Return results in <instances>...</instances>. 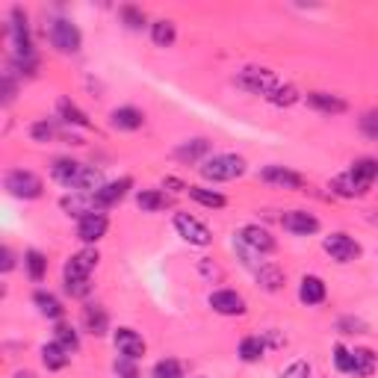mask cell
I'll return each instance as SVG.
<instances>
[{
	"label": "cell",
	"mask_w": 378,
	"mask_h": 378,
	"mask_svg": "<svg viewBox=\"0 0 378 378\" xmlns=\"http://www.w3.org/2000/svg\"><path fill=\"white\" fill-rule=\"evenodd\" d=\"M246 172V160L236 154H219V157H210L201 166V177L204 181H213V184H222V181H233Z\"/></svg>",
	"instance_id": "obj_1"
},
{
	"label": "cell",
	"mask_w": 378,
	"mask_h": 378,
	"mask_svg": "<svg viewBox=\"0 0 378 378\" xmlns=\"http://www.w3.org/2000/svg\"><path fill=\"white\" fill-rule=\"evenodd\" d=\"M4 187H6L9 195L24 198V201H33V198H38V195H42V189H45L42 181H38V177L33 172H27V169H12V172H6Z\"/></svg>",
	"instance_id": "obj_2"
},
{
	"label": "cell",
	"mask_w": 378,
	"mask_h": 378,
	"mask_svg": "<svg viewBox=\"0 0 378 378\" xmlns=\"http://www.w3.org/2000/svg\"><path fill=\"white\" fill-rule=\"evenodd\" d=\"M236 86L251 95H269L272 89H278V77L269 68H243L236 74Z\"/></svg>",
	"instance_id": "obj_3"
},
{
	"label": "cell",
	"mask_w": 378,
	"mask_h": 378,
	"mask_svg": "<svg viewBox=\"0 0 378 378\" xmlns=\"http://www.w3.org/2000/svg\"><path fill=\"white\" fill-rule=\"evenodd\" d=\"M80 42H83V36L68 18H56V21L51 24V45L59 53H77L80 51Z\"/></svg>",
	"instance_id": "obj_4"
},
{
	"label": "cell",
	"mask_w": 378,
	"mask_h": 378,
	"mask_svg": "<svg viewBox=\"0 0 378 378\" xmlns=\"http://www.w3.org/2000/svg\"><path fill=\"white\" fill-rule=\"evenodd\" d=\"M174 231L184 236V240L189 243V246H210V231H207V225H201L195 216H189V213H174Z\"/></svg>",
	"instance_id": "obj_5"
},
{
	"label": "cell",
	"mask_w": 378,
	"mask_h": 378,
	"mask_svg": "<svg viewBox=\"0 0 378 378\" xmlns=\"http://www.w3.org/2000/svg\"><path fill=\"white\" fill-rule=\"evenodd\" d=\"M322 248L331 254V261H337V263H352V261L361 257V246H357L349 233H331V236H325Z\"/></svg>",
	"instance_id": "obj_6"
},
{
	"label": "cell",
	"mask_w": 378,
	"mask_h": 378,
	"mask_svg": "<svg viewBox=\"0 0 378 378\" xmlns=\"http://www.w3.org/2000/svg\"><path fill=\"white\" fill-rule=\"evenodd\" d=\"M98 251L95 248H83V251H77L71 261L65 263V272H63V278L65 281H89V275H92V269L98 266Z\"/></svg>",
	"instance_id": "obj_7"
},
{
	"label": "cell",
	"mask_w": 378,
	"mask_h": 378,
	"mask_svg": "<svg viewBox=\"0 0 378 378\" xmlns=\"http://www.w3.org/2000/svg\"><path fill=\"white\" fill-rule=\"evenodd\" d=\"M9 38L15 56H33V42H30V27H27V15L21 9H12V24H9Z\"/></svg>",
	"instance_id": "obj_8"
},
{
	"label": "cell",
	"mask_w": 378,
	"mask_h": 378,
	"mask_svg": "<svg viewBox=\"0 0 378 378\" xmlns=\"http://www.w3.org/2000/svg\"><path fill=\"white\" fill-rule=\"evenodd\" d=\"M281 225H284V231H290L295 236H310V233L320 231V219L313 213H305V210H287L281 216Z\"/></svg>",
	"instance_id": "obj_9"
},
{
	"label": "cell",
	"mask_w": 378,
	"mask_h": 378,
	"mask_svg": "<svg viewBox=\"0 0 378 378\" xmlns=\"http://www.w3.org/2000/svg\"><path fill=\"white\" fill-rule=\"evenodd\" d=\"M210 308L222 316H243L246 313V298L233 290H216L210 293Z\"/></svg>",
	"instance_id": "obj_10"
},
{
	"label": "cell",
	"mask_w": 378,
	"mask_h": 378,
	"mask_svg": "<svg viewBox=\"0 0 378 378\" xmlns=\"http://www.w3.org/2000/svg\"><path fill=\"white\" fill-rule=\"evenodd\" d=\"M240 243H243L246 248L257 251V254H269V251H275L272 233H269L266 228H261V225H246V228L240 231Z\"/></svg>",
	"instance_id": "obj_11"
},
{
	"label": "cell",
	"mask_w": 378,
	"mask_h": 378,
	"mask_svg": "<svg viewBox=\"0 0 378 378\" xmlns=\"http://www.w3.org/2000/svg\"><path fill=\"white\" fill-rule=\"evenodd\" d=\"M112 340H115V349L125 357H130V361H139V357L145 355V340L133 328H118Z\"/></svg>",
	"instance_id": "obj_12"
},
{
	"label": "cell",
	"mask_w": 378,
	"mask_h": 378,
	"mask_svg": "<svg viewBox=\"0 0 378 378\" xmlns=\"http://www.w3.org/2000/svg\"><path fill=\"white\" fill-rule=\"evenodd\" d=\"M261 177L266 184H275V187H284V189H302L305 187V177L298 172H290L284 166H266L261 172Z\"/></svg>",
	"instance_id": "obj_13"
},
{
	"label": "cell",
	"mask_w": 378,
	"mask_h": 378,
	"mask_svg": "<svg viewBox=\"0 0 378 378\" xmlns=\"http://www.w3.org/2000/svg\"><path fill=\"white\" fill-rule=\"evenodd\" d=\"M133 187L130 177H122V181H112V184H104L101 189L95 192V201H98V210H107L112 204H118L122 198L127 195V189Z\"/></svg>",
	"instance_id": "obj_14"
},
{
	"label": "cell",
	"mask_w": 378,
	"mask_h": 378,
	"mask_svg": "<svg viewBox=\"0 0 378 378\" xmlns=\"http://www.w3.org/2000/svg\"><path fill=\"white\" fill-rule=\"evenodd\" d=\"M107 228H110V222L104 213H89L80 219V225H77V236H80L83 243H98L107 233Z\"/></svg>",
	"instance_id": "obj_15"
},
{
	"label": "cell",
	"mask_w": 378,
	"mask_h": 378,
	"mask_svg": "<svg viewBox=\"0 0 378 378\" xmlns=\"http://www.w3.org/2000/svg\"><path fill=\"white\" fill-rule=\"evenodd\" d=\"M63 210L68 216H89V213H101L98 210V201H95V192H74V195H65L63 198Z\"/></svg>",
	"instance_id": "obj_16"
},
{
	"label": "cell",
	"mask_w": 378,
	"mask_h": 378,
	"mask_svg": "<svg viewBox=\"0 0 378 378\" xmlns=\"http://www.w3.org/2000/svg\"><path fill=\"white\" fill-rule=\"evenodd\" d=\"M298 298H302V305H308V308L322 305L325 302V284H322V278L305 275L302 278V287H298Z\"/></svg>",
	"instance_id": "obj_17"
},
{
	"label": "cell",
	"mask_w": 378,
	"mask_h": 378,
	"mask_svg": "<svg viewBox=\"0 0 378 378\" xmlns=\"http://www.w3.org/2000/svg\"><path fill=\"white\" fill-rule=\"evenodd\" d=\"M331 189L337 195H343V198H361L369 192V187H364L352 172H343V174H337L334 181H331Z\"/></svg>",
	"instance_id": "obj_18"
},
{
	"label": "cell",
	"mask_w": 378,
	"mask_h": 378,
	"mask_svg": "<svg viewBox=\"0 0 378 378\" xmlns=\"http://www.w3.org/2000/svg\"><path fill=\"white\" fill-rule=\"evenodd\" d=\"M308 104L313 110L325 112V115H340V112H346V101H343V98L328 95V92H310L308 95Z\"/></svg>",
	"instance_id": "obj_19"
},
{
	"label": "cell",
	"mask_w": 378,
	"mask_h": 378,
	"mask_svg": "<svg viewBox=\"0 0 378 378\" xmlns=\"http://www.w3.org/2000/svg\"><path fill=\"white\" fill-rule=\"evenodd\" d=\"M110 118H112V127H118V130H139L145 122V115L136 107H118V110H112Z\"/></svg>",
	"instance_id": "obj_20"
},
{
	"label": "cell",
	"mask_w": 378,
	"mask_h": 378,
	"mask_svg": "<svg viewBox=\"0 0 378 378\" xmlns=\"http://www.w3.org/2000/svg\"><path fill=\"white\" fill-rule=\"evenodd\" d=\"M80 169H83V163H74V160H56L53 169H51V174H53V181H56V184H63V187L74 189Z\"/></svg>",
	"instance_id": "obj_21"
},
{
	"label": "cell",
	"mask_w": 378,
	"mask_h": 378,
	"mask_svg": "<svg viewBox=\"0 0 378 378\" xmlns=\"http://www.w3.org/2000/svg\"><path fill=\"white\" fill-rule=\"evenodd\" d=\"M207 154H210L207 139H189V142H184L181 148L174 151V157H177V160H184V163H198V160H204Z\"/></svg>",
	"instance_id": "obj_22"
},
{
	"label": "cell",
	"mask_w": 378,
	"mask_h": 378,
	"mask_svg": "<svg viewBox=\"0 0 378 378\" xmlns=\"http://www.w3.org/2000/svg\"><path fill=\"white\" fill-rule=\"evenodd\" d=\"M192 201H198L201 207H210V210H219V207H225L228 204V198L222 192H216V189H204V187H189L187 189Z\"/></svg>",
	"instance_id": "obj_23"
},
{
	"label": "cell",
	"mask_w": 378,
	"mask_h": 378,
	"mask_svg": "<svg viewBox=\"0 0 378 378\" xmlns=\"http://www.w3.org/2000/svg\"><path fill=\"white\" fill-rule=\"evenodd\" d=\"M136 204L142 207V213H157V210L169 207L172 201H169V195L160 192V189H142V192L136 195Z\"/></svg>",
	"instance_id": "obj_24"
},
{
	"label": "cell",
	"mask_w": 378,
	"mask_h": 378,
	"mask_svg": "<svg viewBox=\"0 0 378 378\" xmlns=\"http://www.w3.org/2000/svg\"><path fill=\"white\" fill-rule=\"evenodd\" d=\"M257 284H261L266 293H278L284 287V272L278 266H272V263H266V266L257 269Z\"/></svg>",
	"instance_id": "obj_25"
},
{
	"label": "cell",
	"mask_w": 378,
	"mask_h": 378,
	"mask_svg": "<svg viewBox=\"0 0 378 378\" xmlns=\"http://www.w3.org/2000/svg\"><path fill=\"white\" fill-rule=\"evenodd\" d=\"M68 361H71V355L59 346V343H48V346H42V364L48 367V369H63V367H68Z\"/></svg>",
	"instance_id": "obj_26"
},
{
	"label": "cell",
	"mask_w": 378,
	"mask_h": 378,
	"mask_svg": "<svg viewBox=\"0 0 378 378\" xmlns=\"http://www.w3.org/2000/svg\"><path fill=\"white\" fill-rule=\"evenodd\" d=\"M36 305H38V310H42V316H48V320H59V316L65 313L63 302H59L53 293H45V290L36 293Z\"/></svg>",
	"instance_id": "obj_27"
},
{
	"label": "cell",
	"mask_w": 378,
	"mask_h": 378,
	"mask_svg": "<svg viewBox=\"0 0 378 378\" xmlns=\"http://www.w3.org/2000/svg\"><path fill=\"white\" fill-rule=\"evenodd\" d=\"M56 110H59V115H63V122L65 125H77V127H89V118H86V112L77 107L74 101H68V98H63V101L56 104Z\"/></svg>",
	"instance_id": "obj_28"
},
{
	"label": "cell",
	"mask_w": 378,
	"mask_h": 378,
	"mask_svg": "<svg viewBox=\"0 0 378 378\" xmlns=\"http://www.w3.org/2000/svg\"><path fill=\"white\" fill-rule=\"evenodd\" d=\"M352 357H355V372H352V375L367 378V375H372V372H375L378 357H375V352H372V349H355V352H352Z\"/></svg>",
	"instance_id": "obj_29"
},
{
	"label": "cell",
	"mask_w": 378,
	"mask_h": 378,
	"mask_svg": "<svg viewBox=\"0 0 378 378\" xmlns=\"http://www.w3.org/2000/svg\"><path fill=\"white\" fill-rule=\"evenodd\" d=\"M266 352V343H263V337H243L240 340V357L246 364H254V361H261Z\"/></svg>",
	"instance_id": "obj_30"
},
{
	"label": "cell",
	"mask_w": 378,
	"mask_h": 378,
	"mask_svg": "<svg viewBox=\"0 0 378 378\" xmlns=\"http://www.w3.org/2000/svg\"><path fill=\"white\" fill-rule=\"evenodd\" d=\"M83 322H86V328H89L95 337H101V334L107 331V310L98 308V305H89V308L83 310Z\"/></svg>",
	"instance_id": "obj_31"
},
{
	"label": "cell",
	"mask_w": 378,
	"mask_h": 378,
	"mask_svg": "<svg viewBox=\"0 0 378 378\" xmlns=\"http://www.w3.org/2000/svg\"><path fill=\"white\" fill-rule=\"evenodd\" d=\"M53 343H59V346H63V349L71 355V352L80 349V337H77V331H74L71 325L59 322V325H56V331H53Z\"/></svg>",
	"instance_id": "obj_32"
},
{
	"label": "cell",
	"mask_w": 378,
	"mask_h": 378,
	"mask_svg": "<svg viewBox=\"0 0 378 378\" xmlns=\"http://www.w3.org/2000/svg\"><path fill=\"white\" fill-rule=\"evenodd\" d=\"M151 38L157 48H172L174 42V24L172 21H154L151 24Z\"/></svg>",
	"instance_id": "obj_33"
},
{
	"label": "cell",
	"mask_w": 378,
	"mask_h": 378,
	"mask_svg": "<svg viewBox=\"0 0 378 378\" xmlns=\"http://www.w3.org/2000/svg\"><path fill=\"white\" fill-rule=\"evenodd\" d=\"M349 172H352L364 187H372V181L378 177V163H375V160H357Z\"/></svg>",
	"instance_id": "obj_34"
},
{
	"label": "cell",
	"mask_w": 378,
	"mask_h": 378,
	"mask_svg": "<svg viewBox=\"0 0 378 378\" xmlns=\"http://www.w3.org/2000/svg\"><path fill=\"white\" fill-rule=\"evenodd\" d=\"M24 266H27V272H30L33 281H42V278H45V269H48V261H45L42 251H27V254H24Z\"/></svg>",
	"instance_id": "obj_35"
},
{
	"label": "cell",
	"mask_w": 378,
	"mask_h": 378,
	"mask_svg": "<svg viewBox=\"0 0 378 378\" xmlns=\"http://www.w3.org/2000/svg\"><path fill=\"white\" fill-rule=\"evenodd\" d=\"M266 98H269L275 107H290V104L298 101V92H295L293 86H281V83H278V89H272Z\"/></svg>",
	"instance_id": "obj_36"
},
{
	"label": "cell",
	"mask_w": 378,
	"mask_h": 378,
	"mask_svg": "<svg viewBox=\"0 0 378 378\" xmlns=\"http://www.w3.org/2000/svg\"><path fill=\"white\" fill-rule=\"evenodd\" d=\"M154 378H184V369L177 361H172V357H166V361H160L154 367Z\"/></svg>",
	"instance_id": "obj_37"
},
{
	"label": "cell",
	"mask_w": 378,
	"mask_h": 378,
	"mask_svg": "<svg viewBox=\"0 0 378 378\" xmlns=\"http://www.w3.org/2000/svg\"><path fill=\"white\" fill-rule=\"evenodd\" d=\"M334 364H337V369L346 372V375L355 372V357H352V352L343 349V346H337V349H334Z\"/></svg>",
	"instance_id": "obj_38"
},
{
	"label": "cell",
	"mask_w": 378,
	"mask_h": 378,
	"mask_svg": "<svg viewBox=\"0 0 378 378\" xmlns=\"http://www.w3.org/2000/svg\"><path fill=\"white\" fill-rule=\"evenodd\" d=\"M122 18H125V24L130 30H139L145 24V12L142 9H136V6H122Z\"/></svg>",
	"instance_id": "obj_39"
},
{
	"label": "cell",
	"mask_w": 378,
	"mask_h": 378,
	"mask_svg": "<svg viewBox=\"0 0 378 378\" xmlns=\"http://www.w3.org/2000/svg\"><path fill=\"white\" fill-rule=\"evenodd\" d=\"M112 369H115V375L118 378H139V369H136V364L130 361V357H118V361L112 364Z\"/></svg>",
	"instance_id": "obj_40"
},
{
	"label": "cell",
	"mask_w": 378,
	"mask_h": 378,
	"mask_svg": "<svg viewBox=\"0 0 378 378\" xmlns=\"http://www.w3.org/2000/svg\"><path fill=\"white\" fill-rule=\"evenodd\" d=\"M30 136L36 139V142H48V139H53V136H56V130H53V125H51V122H36V125L30 127Z\"/></svg>",
	"instance_id": "obj_41"
},
{
	"label": "cell",
	"mask_w": 378,
	"mask_h": 378,
	"mask_svg": "<svg viewBox=\"0 0 378 378\" xmlns=\"http://www.w3.org/2000/svg\"><path fill=\"white\" fill-rule=\"evenodd\" d=\"M281 378H310V364H308V361H293V364L281 372Z\"/></svg>",
	"instance_id": "obj_42"
},
{
	"label": "cell",
	"mask_w": 378,
	"mask_h": 378,
	"mask_svg": "<svg viewBox=\"0 0 378 378\" xmlns=\"http://www.w3.org/2000/svg\"><path fill=\"white\" fill-rule=\"evenodd\" d=\"M340 331H343V334H364L367 325H364L361 320H349V316H346V320H340Z\"/></svg>",
	"instance_id": "obj_43"
},
{
	"label": "cell",
	"mask_w": 378,
	"mask_h": 378,
	"mask_svg": "<svg viewBox=\"0 0 378 378\" xmlns=\"http://www.w3.org/2000/svg\"><path fill=\"white\" fill-rule=\"evenodd\" d=\"M65 290L74 298H83V295H89V281H65Z\"/></svg>",
	"instance_id": "obj_44"
},
{
	"label": "cell",
	"mask_w": 378,
	"mask_h": 378,
	"mask_svg": "<svg viewBox=\"0 0 378 378\" xmlns=\"http://www.w3.org/2000/svg\"><path fill=\"white\" fill-rule=\"evenodd\" d=\"M12 98H15V83H12V77L6 74V77H4V101L9 104Z\"/></svg>",
	"instance_id": "obj_45"
},
{
	"label": "cell",
	"mask_w": 378,
	"mask_h": 378,
	"mask_svg": "<svg viewBox=\"0 0 378 378\" xmlns=\"http://www.w3.org/2000/svg\"><path fill=\"white\" fill-rule=\"evenodd\" d=\"M15 266V261H12V251L9 248H4V263H0V269H4V272H9Z\"/></svg>",
	"instance_id": "obj_46"
},
{
	"label": "cell",
	"mask_w": 378,
	"mask_h": 378,
	"mask_svg": "<svg viewBox=\"0 0 378 378\" xmlns=\"http://www.w3.org/2000/svg\"><path fill=\"white\" fill-rule=\"evenodd\" d=\"M15 378H36L33 372H15Z\"/></svg>",
	"instance_id": "obj_47"
}]
</instances>
